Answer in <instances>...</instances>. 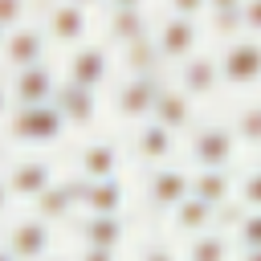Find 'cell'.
<instances>
[{
  "instance_id": "29",
  "label": "cell",
  "mask_w": 261,
  "mask_h": 261,
  "mask_svg": "<svg viewBox=\"0 0 261 261\" xmlns=\"http://www.w3.org/2000/svg\"><path fill=\"white\" fill-rule=\"evenodd\" d=\"M232 241L241 245V253H261V212H249L232 228Z\"/></svg>"
},
{
  "instance_id": "5",
  "label": "cell",
  "mask_w": 261,
  "mask_h": 261,
  "mask_svg": "<svg viewBox=\"0 0 261 261\" xmlns=\"http://www.w3.org/2000/svg\"><path fill=\"white\" fill-rule=\"evenodd\" d=\"M4 130H8V139L20 143V147H49V143H57L69 126H65V118L57 114V106L49 102V106H12V114L4 118Z\"/></svg>"
},
{
  "instance_id": "35",
  "label": "cell",
  "mask_w": 261,
  "mask_h": 261,
  "mask_svg": "<svg viewBox=\"0 0 261 261\" xmlns=\"http://www.w3.org/2000/svg\"><path fill=\"white\" fill-rule=\"evenodd\" d=\"M12 114V98H8V77H4V69H0V122Z\"/></svg>"
},
{
  "instance_id": "3",
  "label": "cell",
  "mask_w": 261,
  "mask_h": 261,
  "mask_svg": "<svg viewBox=\"0 0 261 261\" xmlns=\"http://www.w3.org/2000/svg\"><path fill=\"white\" fill-rule=\"evenodd\" d=\"M184 151L196 163L192 171H232L241 143H237L228 122H196L188 130V147Z\"/></svg>"
},
{
  "instance_id": "19",
  "label": "cell",
  "mask_w": 261,
  "mask_h": 261,
  "mask_svg": "<svg viewBox=\"0 0 261 261\" xmlns=\"http://www.w3.org/2000/svg\"><path fill=\"white\" fill-rule=\"evenodd\" d=\"M151 122H159L171 135H188L196 126V102L188 94H179L171 82H163V90L155 98V110H151Z\"/></svg>"
},
{
  "instance_id": "14",
  "label": "cell",
  "mask_w": 261,
  "mask_h": 261,
  "mask_svg": "<svg viewBox=\"0 0 261 261\" xmlns=\"http://www.w3.org/2000/svg\"><path fill=\"white\" fill-rule=\"evenodd\" d=\"M4 184L12 192V200H37L41 192H49L57 184V171H53V159H41V155H29V159H16L8 171H4Z\"/></svg>"
},
{
  "instance_id": "2",
  "label": "cell",
  "mask_w": 261,
  "mask_h": 261,
  "mask_svg": "<svg viewBox=\"0 0 261 261\" xmlns=\"http://www.w3.org/2000/svg\"><path fill=\"white\" fill-rule=\"evenodd\" d=\"M155 20H159V8L155 4H139V0H114V4H98V41L118 53L135 41H147L155 33Z\"/></svg>"
},
{
  "instance_id": "10",
  "label": "cell",
  "mask_w": 261,
  "mask_h": 261,
  "mask_svg": "<svg viewBox=\"0 0 261 261\" xmlns=\"http://www.w3.org/2000/svg\"><path fill=\"white\" fill-rule=\"evenodd\" d=\"M143 196H147V204L155 208V212H175L188 196H192V167H175V163H167V167H151L147 171V184H143Z\"/></svg>"
},
{
  "instance_id": "38",
  "label": "cell",
  "mask_w": 261,
  "mask_h": 261,
  "mask_svg": "<svg viewBox=\"0 0 261 261\" xmlns=\"http://www.w3.org/2000/svg\"><path fill=\"white\" fill-rule=\"evenodd\" d=\"M241 261H261V253H241Z\"/></svg>"
},
{
  "instance_id": "17",
  "label": "cell",
  "mask_w": 261,
  "mask_h": 261,
  "mask_svg": "<svg viewBox=\"0 0 261 261\" xmlns=\"http://www.w3.org/2000/svg\"><path fill=\"white\" fill-rule=\"evenodd\" d=\"M175 151H179V135L163 130L159 122H143L130 135V155L139 163H147V167H167Z\"/></svg>"
},
{
  "instance_id": "6",
  "label": "cell",
  "mask_w": 261,
  "mask_h": 261,
  "mask_svg": "<svg viewBox=\"0 0 261 261\" xmlns=\"http://www.w3.org/2000/svg\"><path fill=\"white\" fill-rule=\"evenodd\" d=\"M155 8H159V4H155ZM151 41H155V53H159L163 69H175V65H184L188 57H196L208 37H204V24H196V20H175V16H163V12H159Z\"/></svg>"
},
{
  "instance_id": "27",
  "label": "cell",
  "mask_w": 261,
  "mask_h": 261,
  "mask_svg": "<svg viewBox=\"0 0 261 261\" xmlns=\"http://www.w3.org/2000/svg\"><path fill=\"white\" fill-rule=\"evenodd\" d=\"M228 126H232V135H237V143H241V147L257 151V147H261V98L241 102V106L232 110Z\"/></svg>"
},
{
  "instance_id": "33",
  "label": "cell",
  "mask_w": 261,
  "mask_h": 261,
  "mask_svg": "<svg viewBox=\"0 0 261 261\" xmlns=\"http://www.w3.org/2000/svg\"><path fill=\"white\" fill-rule=\"evenodd\" d=\"M139 261H179V253H175L171 245H163V241H155V245H147V249L139 253Z\"/></svg>"
},
{
  "instance_id": "23",
  "label": "cell",
  "mask_w": 261,
  "mask_h": 261,
  "mask_svg": "<svg viewBox=\"0 0 261 261\" xmlns=\"http://www.w3.org/2000/svg\"><path fill=\"white\" fill-rule=\"evenodd\" d=\"M114 65H118V73H122V77L167 73V69H163V61H159V53H155V41H151V37H147V41H135V45H126V49H118V53H114Z\"/></svg>"
},
{
  "instance_id": "18",
  "label": "cell",
  "mask_w": 261,
  "mask_h": 261,
  "mask_svg": "<svg viewBox=\"0 0 261 261\" xmlns=\"http://www.w3.org/2000/svg\"><path fill=\"white\" fill-rule=\"evenodd\" d=\"M53 106H57V114L65 118L69 130H90V126L98 122V114H102V98H98L94 90H77V86H69V82H61Z\"/></svg>"
},
{
  "instance_id": "30",
  "label": "cell",
  "mask_w": 261,
  "mask_h": 261,
  "mask_svg": "<svg viewBox=\"0 0 261 261\" xmlns=\"http://www.w3.org/2000/svg\"><path fill=\"white\" fill-rule=\"evenodd\" d=\"M245 212H261V167L245 171V179L237 184V196H232Z\"/></svg>"
},
{
  "instance_id": "36",
  "label": "cell",
  "mask_w": 261,
  "mask_h": 261,
  "mask_svg": "<svg viewBox=\"0 0 261 261\" xmlns=\"http://www.w3.org/2000/svg\"><path fill=\"white\" fill-rule=\"evenodd\" d=\"M8 200H12V192H8V184H4V175H0V212L8 208Z\"/></svg>"
},
{
  "instance_id": "21",
  "label": "cell",
  "mask_w": 261,
  "mask_h": 261,
  "mask_svg": "<svg viewBox=\"0 0 261 261\" xmlns=\"http://www.w3.org/2000/svg\"><path fill=\"white\" fill-rule=\"evenodd\" d=\"M122 204H126L122 179H102V184L82 179V212L86 216H122Z\"/></svg>"
},
{
  "instance_id": "26",
  "label": "cell",
  "mask_w": 261,
  "mask_h": 261,
  "mask_svg": "<svg viewBox=\"0 0 261 261\" xmlns=\"http://www.w3.org/2000/svg\"><path fill=\"white\" fill-rule=\"evenodd\" d=\"M228 257H232V241L224 228H208V232L192 237L184 249V261H228Z\"/></svg>"
},
{
  "instance_id": "4",
  "label": "cell",
  "mask_w": 261,
  "mask_h": 261,
  "mask_svg": "<svg viewBox=\"0 0 261 261\" xmlns=\"http://www.w3.org/2000/svg\"><path fill=\"white\" fill-rule=\"evenodd\" d=\"M163 82H167V73H147V77H122L118 73V82L110 90V114L118 122H130V126L151 122V110H155Z\"/></svg>"
},
{
  "instance_id": "9",
  "label": "cell",
  "mask_w": 261,
  "mask_h": 261,
  "mask_svg": "<svg viewBox=\"0 0 261 261\" xmlns=\"http://www.w3.org/2000/svg\"><path fill=\"white\" fill-rule=\"evenodd\" d=\"M167 82H171L179 94H188L192 102H208V98H216V94L224 90L216 49H200V53H196V57H188L184 65L167 69Z\"/></svg>"
},
{
  "instance_id": "31",
  "label": "cell",
  "mask_w": 261,
  "mask_h": 261,
  "mask_svg": "<svg viewBox=\"0 0 261 261\" xmlns=\"http://www.w3.org/2000/svg\"><path fill=\"white\" fill-rule=\"evenodd\" d=\"M159 12L163 16H175V20H204V12H208V0H163L159 4Z\"/></svg>"
},
{
  "instance_id": "20",
  "label": "cell",
  "mask_w": 261,
  "mask_h": 261,
  "mask_svg": "<svg viewBox=\"0 0 261 261\" xmlns=\"http://www.w3.org/2000/svg\"><path fill=\"white\" fill-rule=\"evenodd\" d=\"M200 24H204V37H212L216 45L245 37V0H208V12Z\"/></svg>"
},
{
  "instance_id": "37",
  "label": "cell",
  "mask_w": 261,
  "mask_h": 261,
  "mask_svg": "<svg viewBox=\"0 0 261 261\" xmlns=\"http://www.w3.org/2000/svg\"><path fill=\"white\" fill-rule=\"evenodd\" d=\"M41 261H69L65 253H49V257H41Z\"/></svg>"
},
{
  "instance_id": "8",
  "label": "cell",
  "mask_w": 261,
  "mask_h": 261,
  "mask_svg": "<svg viewBox=\"0 0 261 261\" xmlns=\"http://www.w3.org/2000/svg\"><path fill=\"white\" fill-rule=\"evenodd\" d=\"M216 61H220L224 90H253V86H261V41L257 37H237L228 45H216Z\"/></svg>"
},
{
  "instance_id": "32",
  "label": "cell",
  "mask_w": 261,
  "mask_h": 261,
  "mask_svg": "<svg viewBox=\"0 0 261 261\" xmlns=\"http://www.w3.org/2000/svg\"><path fill=\"white\" fill-rule=\"evenodd\" d=\"M245 37L261 41V0H245Z\"/></svg>"
},
{
  "instance_id": "39",
  "label": "cell",
  "mask_w": 261,
  "mask_h": 261,
  "mask_svg": "<svg viewBox=\"0 0 261 261\" xmlns=\"http://www.w3.org/2000/svg\"><path fill=\"white\" fill-rule=\"evenodd\" d=\"M0 261H16V257H12V253H8L4 245H0Z\"/></svg>"
},
{
  "instance_id": "11",
  "label": "cell",
  "mask_w": 261,
  "mask_h": 261,
  "mask_svg": "<svg viewBox=\"0 0 261 261\" xmlns=\"http://www.w3.org/2000/svg\"><path fill=\"white\" fill-rule=\"evenodd\" d=\"M49 37H45V29L33 20V24H24V29H16V33H8L4 37V53H0V69L4 73H16V69H33V65H45L49 61Z\"/></svg>"
},
{
  "instance_id": "28",
  "label": "cell",
  "mask_w": 261,
  "mask_h": 261,
  "mask_svg": "<svg viewBox=\"0 0 261 261\" xmlns=\"http://www.w3.org/2000/svg\"><path fill=\"white\" fill-rule=\"evenodd\" d=\"M33 20H37V4H29V0H0V33L4 37L24 29V24H33Z\"/></svg>"
},
{
  "instance_id": "40",
  "label": "cell",
  "mask_w": 261,
  "mask_h": 261,
  "mask_svg": "<svg viewBox=\"0 0 261 261\" xmlns=\"http://www.w3.org/2000/svg\"><path fill=\"white\" fill-rule=\"evenodd\" d=\"M0 53H4V33H0Z\"/></svg>"
},
{
  "instance_id": "24",
  "label": "cell",
  "mask_w": 261,
  "mask_h": 261,
  "mask_svg": "<svg viewBox=\"0 0 261 261\" xmlns=\"http://www.w3.org/2000/svg\"><path fill=\"white\" fill-rule=\"evenodd\" d=\"M208 228H216V208L212 204H204V200H196V196H188L175 212H171V232H179V237H200V232H208Z\"/></svg>"
},
{
  "instance_id": "13",
  "label": "cell",
  "mask_w": 261,
  "mask_h": 261,
  "mask_svg": "<svg viewBox=\"0 0 261 261\" xmlns=\"http://www.w3.org/2000/svg\"><path fill=\"white\" fill-rule=\"evenodd\" d=\"M122 167V151L114 139H86L73 155V175L86 184H102V179H118Z\"/></svg>"
},
{
  "instance_id": "7",
  "label": "cell",
  "mask_w": 261,
  "mask_h": 261,
  "mask_svg": "<svg viewBox=\"0 0 261 261\" xmlns=\"http://www.w3.org/2000/svg\"><path fill=\"white\" fill-rule=\"evenodd\" d=\"M114 73H118L114 53H110L102 41H90V45H82V49L65 53L61 82H69V86H77V90H94V94H102V86H106Z\"/></svg>"
},
{
  "instance_id": "1",
  "label": "cell",
  "mask_w": 261,
  "mask_h": 261,
  "mask_svg": "<svg viewBox=\"0 0 261 261\" xmlns=\"http://www.w3.org/2000/svg\"><path fill=\"white\" fill-rule=\"evenodd\" d=\"M37 24L45 29L53 49H82L90 41H98V4L90 0H53V4H37Z\"/></svg>"
},
{
  "instance_id": "34",
  "label": "cell",
  "mask_w": 261,
  "mask_h": 261,
  "mask_svg": "<svg viewBox=\"0 0 261 261\" xmlns=\"http://www.w3.org/2000/svg\"><path fill=\"white\" fill-rule=\"evenodd\" d=\"M73 261H118V253H106V249H82Z\"/></svg>"
},
{
  "instance_id": "22",
  "label": "cell",
  "mask_w": 261,
  "mask_h": 261,
  "mask_svg": "<svg viewBox=\"0 0 261 261\" xmlns=\"http://www.w3.org/2000/svg\"><path fill=\"white\" fill-rule=\"evenodd\" d=\"M77 237H82V249L118 253V245L126 241V224H122V216H82L77 220Z\"/></svg>"
},
{
  "instance_id": "16",
  "label": "cell",
  "mask_w": 261,
  "mask_h": 261,
  "mask_svg": "<svg viewBox=\"0 0 261 261\" xmlns=\"http://www.w3.org/2000/svg\"><path fill=\"white\" fill-rule=\"evenodd\" d=\"M77 208H82V179H77V175L57 179L49 192H41V196L33 200V216L45 220V224H65Z\"/></svg>"
},
{
  "instance_id": "15",
  "label": "cell",
  "mask_w": 261,
  "mask_h": 261,
  "mask_svg": "<svg viewBox=\"0 0 261 261\" xmlns=\"http://www.w3.org/2000/svg\"><path fill=\"white\" fill-rule=\"evenodd\" d=\"M4 249L16 261H41V257L53 253V224H45L37 216H20V220H12L8 237H4Z\"/></svg>"
},
{
  "instance_id": "12",
  "label": "cell",
  "mask_w": 261,
  "mask_h": 261,
  "mask_svg": "<svg viewBox=\"0 0 261 261\" xmlns=\"http://www.w3.org/2000/svg\"><path fill=\"white\" fill-rule=\"evenodd\" d=\"M8 77V98L12 106H49L61 90V73L45 61V65H33V69H16V73H4Z\"/></svg>"
},
{
  "instance_id": "25",
  "label": "cell",
  "mask_w": 261,
  "mask_h": 261,
  "mask_svg": "<svg viewBox=\"0 0 261 261\" xmlns=\"http://www.w3.org/2000/svg\"><path fill=\"white\" fill-rule=\"evenodd\" d=\"M192 196L204 200V204H212V208H224L237 196L232 171H192Z\"/></svg>"
}]
</instances>
